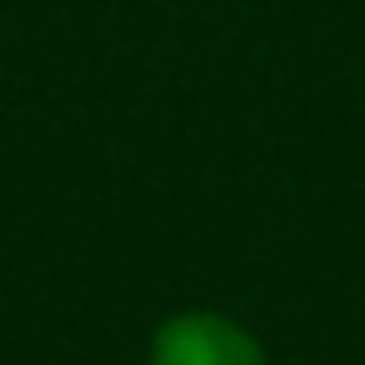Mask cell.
I'll return each mask as SVG.
<instances>
[{
    "label": "cell",
    "mask_w": 365,
    "mask_h": 365,
    "mask_svg": "<svg viewBox=\"0 0 365 365\" xmlns=\"http://www.w3.org/2000/svg\"><path fill=\"white\" fill-rule=\"evenodd\" d=\"M155 365H265L255 340L220 315H180L155 335Z\"/></svg>",
    "instance_id": "6da1fadb"
}]
</instances>
